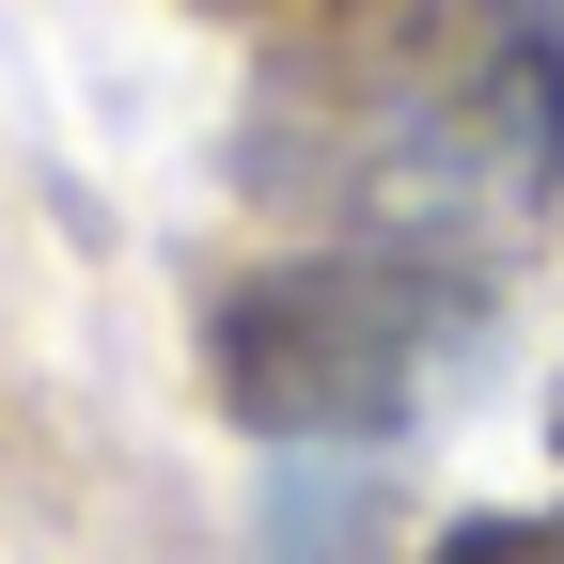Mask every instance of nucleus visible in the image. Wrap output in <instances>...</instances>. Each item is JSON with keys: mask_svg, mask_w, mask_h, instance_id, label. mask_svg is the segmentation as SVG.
<instances>
[{"mask_svg": "<svg viewBox=\"0 0 564 564\" xmlns=\"http://www.w3.org/2000/svg\"><path fill=\"white\" fill-rule=\"evenodd\" d=\"M470 345V299L440 267H392V251H329V267H282L220 314V392L267 423L282 455H361L440 392V361Z\"/></svg>", "mask_w": 564, "mask_h": 564, "instance_id": "nucleus-1", "label": "nucleus"}, {"mask_svg": "<svg viewBox=\"0 0 564 564\" xmlns=\"http://www.w3.org/2000/svg\"><path fill=\"white\" fill-rule=\"evenodd\" d=\"M486 564H564V549H486Z\"/></svg>", "mask_w": 564, "mask_h": 564, "instance_id": "nucleus-2", "label": "nucleus"}]
</instances>
